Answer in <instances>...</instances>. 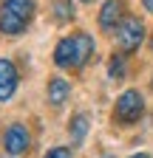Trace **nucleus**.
<instances>
[{"mask_svg": "<svg viewBox=\"0 0 153 158\" xmlns=\"http://www.w3.org/2000/svg\"><path fill=\"white\" fill-rule=\"evenodd\" d=\"M94 37L88 31H76V34H68L63 37L54 48V62L57 68H65V71H80L88 59L94 56Z\"/></svg>", "mask_w": 153, "mask_h": 158, "instance_id": "1", "label": "nucleus"}, {"mask_svg": "<svg viewBox=\"0 0 153 158\" xmlns=\"http://www.w3.org/2000/svg\"><path fill=\"white\" fill-rule=\"evenodd\" d=\"M34 20V0H3L0 3V34L20 37Z\"/></svg>", "mask_w": 153, "mask_h": 158, "instance_id": "2", "label": "nucleus"}, {"mask_svg": "<svg viewBox=\"0 0 153 158\" xmlns=\"http://www.w3.org/2000/svg\"><path fill=\"white\" fill-rule=\"evenodd\" d=\"M145 113V99L139 90H125L119 99H116V107H113V118H116L119 124H133V122H139Z\"/></svg>", "mask_w": 153, "mask_h": 158, "instance_id": "3", "label": "nucleus"}, {"mask_svg": "<svg viewBox=\"0 0 153 158\" xmlns=\"http://www.w3.org/2000/svg\"><path fill=\"white\" fill-rule=\"evenodd\" d=\"M145 40V23L139 17H125L116 28V45L122 54H133Z\"/></svg>", "mask_w": 153, "mask_h": 158, "instance_id": "4", "label": "nucleus"}, {"mask_svg": "<svg viewBox=\"0 0 153 158\" xmlns=\"http://www.w3.org/2000/svg\"><path fill=\"white\" fill-rule=\"evenodd\" d=\"M3 147H6L9 155H23V152L31 147V133H28V127L20 124V122L9 124V130H6V135H3Z\"/></svg>", "mask_w": 153, "mask_h": 158, "instance_id": "5", "label": "nucleus"}, {"mask_svg": "<svg viewBox=\"0 0 153 158\" xmlns=\"http://www.w3.org/2000/svg\"><path fill=\"white\" fill-rule=\"evenodd\" d=\"M17 82H20V73H17L14 62L6 56H0V102H9L17 90Z\"/></svg>", "mask_w": 153, "mask_h": 158, "instance_id": "6", "label": "nucleus"}, {"mask_svg": "<svg viewBox=\"0 0 153 158\" xmlns=\"http://www.w3.org/2000/svg\"><path fill=\"white\" fill-rule=\"evenodd\" d=\"M122 11H125L122 0H105V3H102V11H99V28L102 31H116L119 23L125 20Z\"/></svg>", "mask_w": 153, "mask_h": 158, "instance_id": "7", "label": "nucleus"}, {"mask_svg": "<svg viewBox=\"0 0 153 158\" xmlns=\"http://www.w3.org/2000/svg\"><path fill=\"white\" fill-rule=\"evenodd\" d=\"M46 93H48L51 107H63L68 102V96H71V85H68V79H63V76H51Z\"/></svg>", "mask_w": 153, "mask_h": 158, "instance_id": "8", "label": "nucleus"}, {"mask_svg": "<svg viewBox=\"0 0 153 158\" xmlns=\"http://www.w3.org/2000/svg\"><path fill=\"white\" fill-rule=\"evenodd\" d=\"M88 113H76L71 116V122H68V135H71V144L74 147H80L85 141V135H88Z\"/></svg>", "mask_w": 153, "mask_h": 158, "instance_id": "9", "label": "nucleus"}, {"mask_svg": "<svg viewBox=\"0 0 153 158\" xmlns=\"http://www.w3.org/2000/svg\"><path fill=\"white\" fill-rule=\"evenodd\" d=\"M74 17H76L74 0H54V20L57 23H71Z\"/></svg>", "mask_w": 153, "mask_h": 158, "instance_id": "10", "label": "nucleus"}, {"mask_svg": "<svg viewBox=\"0 0 153 158\" xmlns=\"http://www.w3.org/2000/svg\"><path fill=\"white\" fill-rule=\"evenodd\" d=\"M125 71H128L125 56H122V54H113V56H111V62H108V76H111V79H122Z\"/></svg>", "mask_w": 153, "mask_h": 158, "instance_id": "11", "label": "nucleus"}, {"mask_svg": "<svg viewBox=\"0 0 153 158\" xmlns=\"http://www.w3.org/2000/svg\"><path fill=\"white\" fill-rule=\"evenodd\" d=\"M46 158H71V147H54L46 152Z\"/></svg>", "mask_w": 153, "mask_h": 158, "instance_id": "12", "label": "nucleus"}, {"mask_svg": "<svg viewBox=\"0 0 153 158\" xmlns=\"http://www.w3.org/2000/svg\"><path fill=\"white\" fill-rule=\"evenodd\" d=\"M142 6H145V11H150V14H153V0H142Z\"/></svg>", "mask_w": 153, "mask_h": 158, "instance_id": "13", "label": "nucleus"}, {"mask_svg": "<svg viewBox=\"0 0 153 158\" xmlns=\"http://www.w3.org/2000/svg\"><path fill=\"white\" fill-rule=\"evenodd\" d=\"M130 158H150L147 152H136V155H130Z\"/></svg>", "mask_w": 153, "mask_h": 158, "instance_id": "14", "label": "nucleus"}, {"mask_svg": "<svg viewBox=\"0 0 153 158\" xmlns=\"http://www.w3.org/2000/svg\"><path fill=\"white\" fill-rule=\"evenodd\" d=\"M80 3H91V0H80Z\"/></svg>", "mask_w": 153, "mask_h": 158, "instance_id": "15", "label": "nucleus"}, {"mask_svg": "<svg viewBox=\"0 0 153 158\" xmlns=\"http://www.w3.org/2000/svg\"><path fill=\"white\" fill-rule=\"evenodd\" d=\"M150 48H153V37H150Z\"/></svg>", "mask_w": 153, "mask_h": 158, "instance_id": "16", "label": "nucleus"}, {"mask_svg": "<svg viewBox=\"0 0 153 158\" xmlns=\"http://www.w3.org/2000/svg\"><path fill=\"white\" fill-rule=\"evenodd\" d=\"M102 158H113V155H102Z\"/></svg>", "mask_w": 153, "mask_h": 158, "instance_id": "17", "label": "nucleus"}]
</instances>
